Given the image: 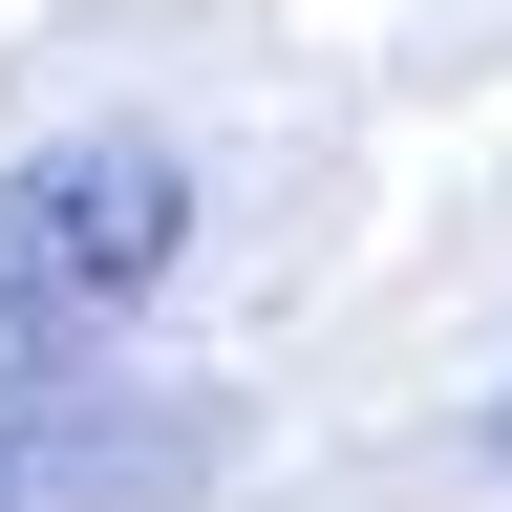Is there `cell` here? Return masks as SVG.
<instances>
[{
	"mask_svg": "<svg viewBox=\"0 0 512 512\" xmlns=\"http://www.w3.org/2000/svg\"><path fill=\"white\" fill-rule=\"evenodd\" d=\"M491 448H512V406H491Z\"/></svg>",
	"mask_w": 512,
	"mask_h": 512,
	"instance_id": "3957f363",
	"label": "cell"
},
{
	"mask_svg": "<svg viewBox=\"0 0 512 512\" xmlns=\"http://www.w3.org/2000/svg\"><path fill=\"white\" fill-rule=\"evenodd\" d=\"M235 470V406L128 363H0V512H192Z\"/></svg>",
	"mask_w": 512,
	"mask_h": 512,
	"instance_id": "7a4b0ae2",
	"label": "cell"
},
{
	"mask_svg": "<svg viewBox=\"0 0 512 512\" xmlns=\"http://www.w3.org/2000/svg\"><path fill=\"white\" fill-rule=\"evenodd\" d=\"M192 256V171L150 150V128H86V150H22L0 171V342H107L128 299H150Z\"/></svg>",
	"mask_w": 512,
	"mask_h": 512,
	"instance_id": "6da1fadb",
	"label": "cell"
}]
</instances>
